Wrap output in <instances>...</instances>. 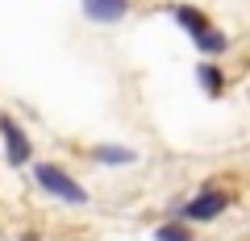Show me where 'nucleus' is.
I'll return each mask as SVG.
<instances>
[{
	"label": "nucleus",
	"instance_id": "obj_2",
	"mask_svg": "<svg viewBox=\"0 0 250 241\" xmlns=\"http://www.w3.org/2000/svg\"><path fill=\"white\" fill-rule=\"evenodd\" d=\"M229 204H233V196L225 187H205L200 196L184 200V204L175 208V216H179V221H188V224H208V221H217Z\"/></svg>",
	"mask_w": 250,
	"mask_h": 241
},
{
	"label": "nucleus",
	"instance_id": "obj_3",
	"mask_svg": "<svg viewBox=\"0 0 250 241\" xmlns=\"http://www.w3.org/2000/svg\"><path fill=\"white\" fill-rule=\"evenodd\" d=\"M0 150L9 158V167H29V162H34V142H29V133L21 129V121L9 116V112H0Z\"/></svg>",
	"mask_w": 250,
	"mask_h": 241
},
{
	"label": "nucleus",
	"instance_id": "obj_7",
	"mask_svg": "<svg viewBox=\"0 0 250 241\" xmlns=\"http://www.w3.org/2000/svg\"><path fill=\"white\" fill-rule=\"evenodd\" d=\"M196 83H200V92H205V96L217 100V96L225 92V71H221L217 63H208V58H205V63L196 67Z\"/></svg>",
	"mask_w": 250,
	"mask_h": 241
},
{
	"label": "nucleus",
	"instance_id": "obj_9",
	"mask_svg": "<svg viewBox=\"0 0 250 241\" xmlns=\"http://www.w3.org/2000/svg\"><path fill=\"white\" fill-rule=\"evenodd\" d=\"M154 241H196V237H192L188 221H167V224L154 229Z\"/></svg>",
	"mask_w": 250,
	"mask_h": 241
},
{
	"label": "nucleus",
	"instance_id": "obj_6",
	"mask_svg": "<svg viewBox=\"0 0 250 241\" xmlns=\"http://www.w3.org/2000/svg\"><path fill=\"white\" fill-rule=\"evenodd\" d=\"M92 162H100V167H134L138 162V150H129V146H113V142H100V146H92Z\"/></svg>",
	"mask_w": 250,
	"mask_h": 241
},
{
	"label": "nucleus",
	"instance_id": "obj_5",
	"mask_svg": "<svg viewBox=\"0 0 250 241\" xmlns=\"http://www.w3.org/2000/svg\"><path fill=\"white\" fill-rule=\"evenodd\" d=\"M167 13L175 17V25L184 29V34L192 37V42H196V37H200V34L208 29V17H205V13L196 9V4H167Z\"/></svg>",
	"mask_w": 250,
	"mask_h": 241
},
{
	"label": "nucleus",
	"instance_id": "obj_1",
	"mask_svg": "<svg viewBox=\"0 0 250 241\" xmlns=\"http://www.w3.org/2000/svg\"><path fill=\"white\" fill-rule=\"evenodd\" d=\"M34 183H38L50 200H59V204H71V208H83V204H88V187H83L71 170H62L59 162H38V167H34Z\"/></svg>",
	"mask_w": 250,
	"mask_h": 241
},
{
	"label": "nucleus",
	"instance_id": "obj_10",
	"mask_svg": "<svg viewBox=\"0 0 250 241\" xmlns=\"http://www.w3.org/2000/svg\"><path fill=\"white\" fill-rule=\"evenodd\" d=\"M21 241H42V233H34V229H29V233H21Z\"/></svg>",
	"mask_w": 250,
	"mask_h": 241
},
{
	"label": "nucleus",
	"instance_id": "obj_8",
	"mask_svg": "<svg viewBox=\"0 0 250 241\" xmlns=\"http://www.w3.org/2000/svg\"><path fill=\"white\" fill-rule=\"evenodd\" d=\"M196 50H200V54H225V50H229V37H225L221 29H213V25H208L205 34L196 37Z\"/></svg>",
	"mask_w": 250,
	"mask_h": 241
},
{
	"label": "nucleus",
	"instance_id": "obj_4",
	"mask_svg": "<svg viewBox=\"0 0 250 241\" xmlns=\"http://www.w3.org/2000/svg\"><path fill=\"white\" fill-rule=\"evenodd\" d=\"M80 9L88 21L96 25H117V21L129 13V0H80Z\"/></svg>",
	"mask_w": 250,
	"mask_h": 241
}]
</instances>
